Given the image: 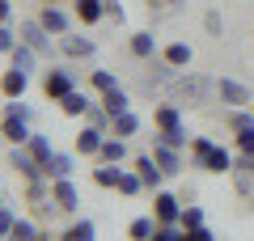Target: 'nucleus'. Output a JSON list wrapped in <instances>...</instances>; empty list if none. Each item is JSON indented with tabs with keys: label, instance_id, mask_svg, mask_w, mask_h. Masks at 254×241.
I'll return each instance as SVG.
<instances>
[{
	"label": "nucleus",
	"instance_id": "f257e3e1",
	"mask_svg": "<svg viewBox=\"0 0 254 241\" xmlns=\"http://www.w3.org/2000/svg\"><path fill=\"white\" fill-rule=\"evenodd\" d=\"M72 89H76L72 68H47V76H43V93H47V102H64Z\"/></svg>",
	"mask_w": 254,
	"mask_h": 241
},
{
	"label": "nucleus",
	"instance_id": "f03ea898",
	"mask_svg": "<svg viewBox=\"0 0 254 241\" xmlns=\"http://www.w3.org/2000/svg\"><path fill=\"white\" fill-rule=\"evenodd\" d=\"M9 170H17L26 182H34V178H47V170H43V161L34 157V152L26 148V144H13V152H9Z\"/></svg>",
	"mask_w": 254,
	"mask_h": 241
},
{
	"label": "nucleus",
	"instance_id": "7ed1b4c3",
	"mask_svg": "<svg viewBox=\"0 0 254 241\" xmlns=\"http://www.w3.org/2000/svg\"><path fill=\"white\" fill-rule=\"evenodd\" d=\"M21 43H30V47H34V51L38 55H43V60H51V55H55V43H51V30H47L43 26V21H21Z\"/></svg>",
	"mask_w": 254,
	"mask_h": 241
},
{
	"label": "nucleus",
	"instance_id": "20e7f679",
	"mask_svg": "<svg viewBox=\"0 0 254 241\" xmlns=\"http://www.w3.org/2000/svg\"><path fill=\"white\" fill-rule=\"evenodd\" d=\"M182 199L178 195H170V190H157L153 195V216H157V224H178L182 220Z\"/></svg>",
	"mask_w": 254,
	"mask_h": 241
},
{
	"label": "nucleus",
	"instance_id": "39448f33",
	"mask_svg": "<svg viewBox=\"0 0 254 241\" xmlns=\"http://www.w3.org/2000/svg\"><path fill=\"white\" fill-rule=\"evenodd\" d=\"M51 199H55V212H76V207H81V190H76L72 178H55L51 182Z\"/></svg>",
	"mask_w": 254,
	"mask_h": 241
},
{
	"label": "nucleus",
	"instance_id": "423d86ee",
	"mask_svg": "<svg viewBox=\"0 0 254 241\" xmlns=\"http://www.w3.org/2000/svg\"><path fill=\"white\" fill-rule=\"evenodd\" d=\"M216 98L225 102V106H233V110H237V106H250V102H254L250 89H246L242 80H233V76H220V80H216Z\"/></svg>",
	"mask_w": 254,
	"mask_h": 241
},
{
	"label": "nucleus",
	"instance_id": "0eeeda50",
	"mask_svg": "<svg viewBox=\"0 0 254 241\" xmlns=\"http://www.w3.org/2000/svg\"><path fill=\"white\" fill-rule=\"evenodd\" d=\"M106 135H110V131H102V127H93V123H85L81 131H76V140H72V148L81 152V157H98V152H102V144H106Z\"/></svg>",
	"mask_w": 254,
	"mask_h": 241
},
{
	"label": "nucleus",
	"instance_id": "6e6552de",
	"mask_svg": "<svg viewBox=\"0 0 254 241\" xmlns=\"http://www.w3.org/2000/svg\"><path fill=\"white\" fill-rule=\"evenodd\" d=\"M38 21H43L55 38H64L72 30V17H68V9H60V4H43V9H38Z\"/></svg>",
	"mask_w": 254,
	"mask_h": 241
},
{
	"label": "nucleus",
	"instance_id": "1a4fd4ad",
	"mask_svg": "<svg viewBox=\"0 0 254 241\" xmlns=\"http://www.w3.org/2000/svg\"><path fill=\"white\" fill-rule=\"evenodd\" d=\"M136 174L144 178V186L153 190V195L161 190V182H165V170L157 165V157H153V152H140V157H136Z\"/></svg>",
	"mask_w": 254,
	"mask_h": 241
},
{
	"label": "nucleus",
	"instance_id": "9d476101",
	"mask_svg": "<svg viewBox=\"0 0 254 241\" xmlns=\"http://www.w3.org/2000/svg\"><path fill=\"white\" fill-rule=\"evenodd\" d=\"M30 119L26 115H17V110H4V140L9 144H30Z\"/></svg>",
	"mask_w": 254,
	"mask_h": 241
},
{
	"label": "nucleus",
	"instance_id": "9b49d317",
	"mask_svg": "<svg viewBox=\"0 0 254 241\" xmlns=\"http://www.w3.org/2000/svg\"><path fill=\"white\" fill-rule=\"evenodd\" d=\"M199 170H208V174H229V170H237V165H233V152H229V148H220V144H212V148L203 152Z\"/></svg>",
	"mask_w": 254,
	"mask_h": 241
},
{
	"label": "nucleus",
	"instance_id": "f8f14e48",
	"mask_svg": "<svg viewBox=\"0 0 254 241\" xmlns=\"http://www.w3.org/2000/svg\"><path fill=\"white\" fill-rule=\"evenodd\" d=\"M60 51L68 55V60H93V38H81V34H64L60 38Z\"/></svg>",
	"mask_w": 254,
	"mask_h": 241
},
{
	"label": "nucleus",
	"instance_id": "ddd939ff",
	"mask_svg": "<svg viewBox=\"0 0 254 241\" xmlns=\"http://www.w3.org/2000/svg\"><path fill=\"white\" fill-rule=\"evenodd\" d=\"M153 157H157V165L165 170V178H178V174H182V157H178V148H170V144L153 140Z\"/></svg>",
	"mask_w": 254,
	"mask_h": 241
},
{
	"label": "nucleus",
	"instance_id": "4468645a",
	"mask_svg": "<svg viewBox=\"0 0 254 241\" xmlns=\"http://www.w3.org/2000/svg\"><path fill=\"white\" fill-rule=\"evenodd\" d=\"M26 89H30V72H21V68L4 72V98H9V102H21V98H26Z\"/></svg>",
	"mask_w": 254,
	"mask_h": 241
},
{
	"label": "nucleus",
	"instance_id": "2eb2a0df",
	"mask_svg": "<svg viewBox=\"0 0 254 241\" xmlns=\"http://www.w3.org/2000/svg\"><path fill=\"white\" fill-rule=\"evenodd\" d=\"M127 47H131L136 60H153V55H157V34H153V30H136V34L127 38Z\"/></svg>",
	"mask_w": 254,
	"mask_h": 241
},
{
	"label": "nucleus",
	"instance_id": "dca6fc26",
	"mask_svg": "<svg viewBox=\"0 0 254 241\" xmlns=\"http://www.w3.org/2000/svg\"><path fill=\"white\" fill-rule=\"evenodd\" d=\"M72 13L85 26H98V21L106 17V0H72Z\"/></svg>",
	"mask_w": 254,
	"mask_h": 241
},
{
	"label": "nucleus",
	"instance_id": "f3484780",
	"mask_svg": "<svg viewBox=\"0 0 254 241\" xmlns=\"http://www.w3.org/2000/svg\"><path fill=\"white\" fill-rule=\"evenodd\" d=\"M119 178H123V165H110V161H98L93 165V182L102 190H119Z\"/></svg>",
	"mask_w": 254,
	"mask_h": 241
},
{
	"label": "nucleus",
	"instance_id": "a211bd4d",
	"mask_svg": "<svg viewBox=\"0 0 254 241\" xmlns=\"http://www.w3.org/2000/svg\"><path fill=\"white\" fill-rule=\"evenodd\" d=\"M43 170H47V182H55V178H72L76 161H72V152H55V157L47 161Z\"/></svg>",
	"mask_w": 254,
	"mask_h": 241
},
{
	"label": "nucleus",
	"instance_id": "6ab92c4d",
	"mask_svg": "<svg viewBox=\"0 0 254 241\" xmlns=\"http://www.w3.org/2000/svg\"><path fill=\"white\" fill-rule=\"evenodd\" d=\"M89 106H93V98H89V93H81V89H72L68 98L60 102V110H64V115H72V119H85V115H89Z\"/></svg>",
	"mask_w": 254,
	"mask_h": 241
},
{
	"label": "nucleus",
	"instance_id": "aec40b11",
	"mask_svg": "<svg viewBox=\"0 0 254 241\" xmlns=\"http://www.w3.org/2000/svg\"><path fill=\"white\" fill-rule=\"evenodd\" d=\"M98 161H110V165H123V161H127V140H123V135H106V144H102Z\"/></svg>",
	"mask_w": 254,
	"mask_h": 241
},
{
	"label": "nucleus",
	"instance_id": "412c9836",
	"mask_svg": "<svg viewBox=\"0 0 254 241\" xmlns=\"http://www.w3.org/2000/svg\"><path fill=\"white\" fill-rule=\"evenodd\" d=\"M38 60H43V55H38V51H34V47H30V43H17V51L9 55V68L34 72V68H38Z\"/></svg>",
	"mask_w": 254,
	"mask_h": 241
},
{
	"label": "nucleus",
	"instance_id": "4be33fe9",
	"mask_svg": "<svg viewBox=\"0 0 254 241\" xmlns=\"http://www.w3.org/2000/svg\"><path fill=\"white\" fill-rule=\"evenodd\" d=\"M165 60H170L174 63V68H178V72H187L190 68V60H195V51H190V43H170V47H165Z\"/></svg>",
	"mask_w": 254,
	"mask_h": 241
},
{
	"label": "nucleus",
	"instance_id": "5701e85b",
	"mask_svg": "<svg viewBox=\"0 0 254 241\" xmlns=\"http://www.w3.org/2000/svg\"><path fill=\"white\" fill-rule=\"evenodd\" d=\"M153 233H157V216H136L127 224V237L131 241H153Z\"/></svg>",
	"mask_w": 254,
	"mask_h": 241
},
{
	"label": "nucleus",
	"instance_id": "b1692460",
	"mask_svg": "<svg viewBox=\"0 0 254 241\" xmlns=\"http://www.w3.org/2000/svg\"><path fill=\"white\" fill-rule=\"evenodd\" d=\"M98 102L110 110V119H115V115H123V110H131V98H127V89H123V85H119V89H110V93H102Z\"/></svg>",
	"mask_w": 254,
	"mask_h": 241
},
{
	"label": "nucleus",
	"instance_id": "393cba45",
	"mask_svg": "<svg viewBox=\"0 0 254 241\" xmlns=\"http://www.w3.org/2000/svg\"><path fill=\"white\" fill-rule=\"evenodd\" d=\"M153 123H157V131H174V127H182V110L178 106H157Z\"/></svg>",
	"mask_w": 254,
	"mask_h": 241
},
{
	"label": "nucleus",
	"instance_id": "a878e982",
	"mask_svg": "<svg viewBox=\"0 0 254 241\" xmlns=\"http://www.w3.org/2000/svg\"><path fill=\"white\" fill-rule=\"evenodd\" d=\"M136 131H140V119L131 115V110L115 115V123H110V135H123V140H127V135H136Z\"/></svg>",
	"mask_w": 254,
	"mask_h": 241
},
{
	"label": "nucleus",
	"instance_id": "bb28decb",
	"mask_svg": "<svg viewBox=\"0 0 254 241\" xmlns=\"http://www.w3.org/2000/svg\"><path fill=\"white\" fill-rule=\"evenodd\" d=\"M26 148L34 152V157L43 161V165H47V161L55 157V144H51V135H43V131H34V135H30V144H26Z\"/></svg>",
	"mask_w": 254,
	"mask_h": 241
},
{
	"label": "nucleus",
	"instance_id": "cd10ccee",
	"mask_svg": "<svg viewBox=\"0 0 254 241\" xmlns=\"http://www.w3.org/2000/svg\"><path fill=\"white\" fill-rule=\"evenodd\" d=\"M60 241H98V224H93V220H76Z\"/></svg>",
	"mask_w": 254,
	"mask_h": 241
},
{
	"label": "nucleus",
	"instance_id": "c85d7f7f",
	"mask_svg": "<svg viewBox=\"0 0 254 241\" xmlns=\"http://www.w3.org/2000/svg\"><path fill=\"white\" fill-rule=\"evenodd\" d=\"M140 190H148V186H144V178H140L136 170H123V178H119V195H127V199H136Z\"/></svg>",
	"mask_w": 254,
	"mask_h": 241
},
{
	"label": "nucleus",
	"instance_id": "c756f323",
	"mask_svg": "<svg viewBox=\"0 0 254 241\" xmlns=\"http://www.w3.org/2000/svg\"><path fill=\"white\" fill-rule=\"evenodd\" d=\"M89 85H93L98 93H110V89H119V76H115L110 68H93V72H89Z\"/></svg>",
	"mask_w": 254,
	"mask_h": 241
},
{
	"label": "nucleus",
	"instance_id": "7c9ffc66",
	"mask_svg": "<svg viewBox=\"0 0 254 241\" xmlns=\"http://www.w3.org/2000/svg\"><path fill=\"white\" fill-rule=\"evenodd\" d=\"M153 140H161V144H170V148H187V144L195 140V135H190V131H187V123H182V127H174V131H157Z\"/></svg>",
	"mask_w": 254,
	"mask_h": 241
},
{
	"label": "nucleus",
	"instance_id": "2f4dec72",
	"mask_svg": "<svg viewBox=\"0 0 254 241\" xmlns=\"http://www.w3.org/2000/svg\"><path fill=\"white\" fill-rule=\"evenodd\" d=\"M246 127H254V106H237L233 115H229V131H246Z\"/></svg>",
	"mask_w": 254,
	"mask_h": 241
},
{
	"label": "nucleus",
	"instance_id": "473e14b6",
	"mask_svg": "<svg viewBox=\"0 0 254 241\" xmlns=\"http://www.w3.org/2000/svg\"><path fill=\"white\" fill-rule=\"evenodd\" d=\"M13 224H17V216H13V203L4 199V203H0V237H4V241L13 237Z\"/></svg>",
	"mask_w": 254,
	"mask_h": 241
},
{
	"label": "nucleus",
	"instance_id": "72a5a7b5",
	"mask_svg": "<svg viewBox=\"0 0 254 241\" xmlns=\"http://www.w3.org/2000/svg\"><path fill=\"white\" fill-rule=\"evenodd\" d=\"M17 43H21V34H17V30H13V26H0V51H4V55H13V51H17Z\"/></svg>",
	"mask_w": 254,
	"mask_h": 241
},
{
	"label": "nucleus",
	"instance_id": "f704fd0d",
	"mask_svg": "<svg viewBox=\"0 0 254 241\" xmlns=\"http://www.w3.org/2000/svg\"><path fill=\"white\" fill-rule=\"evenodd\" d=\"M182 229H199V224H203V207H195V203H187V207H182Z\"/></svg>",
	"mask_w": 254,
	"mask_h": 241
},
{
	"label": "nucleus",
	"instance_id": "c9c22d12",
	"mask_svg": "<svg viewBox=\"0 0 254 241\" xmlns=\"http://www.w3.org/2000/svg\"><path fill=\"white\" fill-rule=\"evenodd\" d=\"M212 144H216V140H208V135H195V140H190V161H195V170H199V161H203V152H208Z\"/></svg>",
	"mask_w": 254,
	"mask_h": 241
},
{
	"label": "nucleus",
	"instance_id": "e433bc0d",
	"mask_svg": "<svg viewBox=\"0 0 254 241\" xmlns=\"http://www.w3.org/2000/svg\"><path fill=\"white\" fill-rule=\"evenodd\" d=\"M203 30H208L212 38H220V34H225V17H220L216 9H212V13H203Z\"/></svg>",
	"mask_w": 254,
	"mask_h": 241
},
{
	"label": "nucleus",
	"instance_id": "4c0bfd02",
	"mask_svg": "<svg viewBox=\"0 0 254 241\" xmlns=\"http://www.w3.org/2000/svg\"><path fill=\"white\" fill-rule=\"evenodd\" d=\"M153 241H182V224H157Z\"/></svg>",
	"mask_w": 254,
	"mask_h": 241
},
{
	"label": "nucleus",
	"instance_id": "58836bf2",
	"mask_svg": "<svg viewBox=\"0 0 254 241\" xmlns=\"http://www.w3.org/2000/svg\"><path fill=\"white\" fill-rule=\"evenodd\" d=\"M237 152H246V157L254 152V127H246V131H237Z\"/></svg>",
	"mask_w": 254,
	"mask_h": 241
},
{
	"label": "nucleus",
	"instance_id": "ea45409f",
	"mask_svg": "<svg viewBox=\"0 0 254 241\" xmlns=\"http://www.w3.org/2000/svg\"><path fill=\"white\" fill-rule=\"evenodd\" d=\"M182 241H216V237H212V229L199 224V229H182Z\"/></svg>",
	"mask_w": 254,
	"mask_h": 241
},
{
	"label": "nucleus",
	"instance_id": "a19ab883",
	"mask_svg": "<svg viewBox=\"0 0 254 241\" xmlns=\"http://www.w3.org/2000/svg\"><path fill=\"white\" fill-rule=\"evenodd\" d=\"M106 17L115 21V26H123V21H127V13H123V4H119V0H106Z\"/></svg>",
	"mask_w": 254,
	"mask_h": 241
},
{
	"label": "nucleus",
	"instance_id": "79ce46f5",
	"mask_svg": "<svg viewBox=\"0 0 254 241\" xmlns=\"http://www.w3.org/2000/svg\"><path fill=\"white\" fill-rule=\"evenodd\" d=\"M170 4H174V9H182V4H187V0H170Z\"/></svg>",
	"mask_w": 254,
	"mask_h": 241
},
{
	"label": "nucleus",
	"instance_id": "37998d69",
	"mask_svg": "<svg viewBox=\"0 0 254 241\" xmlns=\"http://www.w3.org/2000/svg\"><path fill=\"white\" fill-rule=\"evenodd\" d=\"M250 170H254V152H250Z\"/></svg>",
	"mask_w": 254,
	"mask_h": 241
},
{
	"label": "nucleus",
	"instance_id": "c03bdc74",
	"mask_svg": "<svg viewBox=\"0 0 254 241\" xmlns=\"http://www.w3.org/2000/svg\"><path fill=\"white\" fill-rule=\"evenodd\" d=\"M250 106H254V102H250Z\"/></svg>",
	"mask_w": 254,
	"mask_h": 241
}]
</instances>
